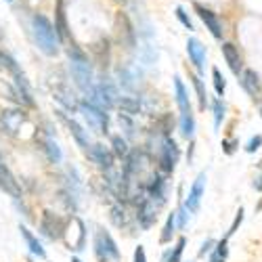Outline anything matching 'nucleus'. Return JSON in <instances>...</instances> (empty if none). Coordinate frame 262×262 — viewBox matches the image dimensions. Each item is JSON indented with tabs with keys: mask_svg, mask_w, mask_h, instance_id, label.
<instances>
[{
	"mask_svg": "<svg viewBox=\"0 0 262 262\" xmlns=\"http://www.w3.org/2000/svg\"><path fill=\"white\" fill-rule=\"evenodd\" d=\"M32 32H34V40H36L38 49L45 55L55 57L59 53V40L61 38L57 34V28L45 15H34L32 17Z\"/></svg>",
	"mask_w": 262,
	"mask_h": 262,
	"instance_id": "obj_1",
	"label": "nucleus"
},
{
	"mask_svg": "<svg viewBox=\"0 0 262 262\" xmlns=\"http://www.w3.org/2000/svg\"><path fill=\"white\" fill-rule=\"evenodd\" d=\"M68 57H70V72L74 76V82L80 91L84 93H91L95 89V78H93V68H91V61L86 57L78 47L68 49Z\"/></svg>",
	"mask_w": 262,
	"mask_h": 262,
	"instance_id": "obj_2",
	"label": "nucleus"
},
{
	"mask_svg": "<svg viewBox=\"0 0 262 262\" xmlns=\"http://www.w3.org/2000/svg\"><path fill=\"white\" fill-rule=\"evenodd\" d=\"M80 114L84 116L86 124H89L95 133H107L109 116L105 114V109L93 105L91 101H84V103H80Z\"/></svg>",
	"mask_w": 262,
	"mask_h": 262,
	"instance_id": "obj_3",
	"label": "nucleus"
},
{
	"mask_svg": "<svg viewBox=\"0 0 262 262\" xmlns=\"http://www.w3.org/2000/svg\"><path fill=\"white\" fill-rule=\"evenodd\" d=\"M40 231L45 233L49 239H61L65 235V223L61 218H57L51 212H45L42 216V223H40Z\"/></svg>",
	"mask_w": 262,
	"mask_h": 262,
	"instance_id": "obj_4",
	"label": "nucleus"
},
{
	"mask_svg": "<svg viewBox=\"0 0 262 262\" xmlns=\"http://www.w3.org/2000/svg\"><path fill=\"white\" fill-rule=\"evenodd\" d=\"M206 172H202L198 179H195V183L191 185L189 189V195H187V202L185 206L189 208V212H198L200 210V204H202V198H204V191H206Z\"/></svg>",
	"mask_w": 262,
	"mask_h": 262,
	"instance_id": "obj_5",
	"label": "nucleus"
},
{
	"mask_svg": "<svg viewBox=\"0 0 262 262\" xmlns=\"http://www.w3.org/2000/svg\"><path fill=\"white\" fill-rule=\"evenodd\" d=\"M179 160V147L170 137L164 139V147H162V154H160V166L164 172H172L174 166H177Z\"/></svg>",
	"mask_w": 262,
	"mask_h": 262,
	"instance_id": "obj_6",
	"label": "nucleus"
},
{
	"mask_svg": "<svg viewBox=\"0 0 262 262\" xmlns=\"http://www.w3.org/2000/svg\"><path fill=\"white\" fill-rule=\"evenodd\" d=\"M97 254L101 256V258H112V260H118L120 258V250H118V246H116V242H114V237L109 235L107 231H101L99 235H97Z\"/></svg>",
	"mask_w": 262,
	"mask_h": 262,
	"instance_id": "obj_7",
	"label": "nucleus"
},
{
	"mask_svg": "<svg viewBox=\"0 0 262 262\" xmlns=\"http://www.w3.org/2000/svg\"><path fill=\"white\" fill-rule=\"evenodd\" d=\"M195 11H198L200 19L204 21V26L210 30V34H212L214 38L221 40V38H223V24H221V19H218V15L212 13L210 9L202 7V5H195Z\"/></svg>",
	"mask_w": 262,
	"mask_h": 262,
	"instance_id": "obj_8",
	"label": "nucleus"
},
{
	"mask_svg": "<svg viewBox=\"0 0 262 262\" xmlns=\"http://www.w3.org/2000/svg\"><path fill=\"white\" fill-rule=\"evenodd\" d=\"M24 122H26V114L21 109H7V112L0 114V124H3V130H7L9 135H17V130Z\"/></svg>",
	"mask_w": 262,
	"mask_h": 262,
	"instance_id": "obj_9",
	"label": "nucleus"
},
{
	"mask_svg": "<svg viewBox=\"0 0 262 262\" xmlns=\"http://www.w3.org/2000/svg\"><path fill=\"white\" fill-rule=\"evenodd\" d=\"M89 156H91V160H93L99 168H103V170H112V168H114V154L109 151V147H105V145H101V143L91 145Z\"/></svg>",
	"mask_w": 262,
	"mask_h": 262,
	"instance_id": "obj_10",
	"label": "nucleus"
},
{
	"mask_svg": "<svg viewBox=\"0 0 262 262\" xmlns=\"http://www.w3.org/2000/svg\"><path fill=\"white\" fill-rule=\"evenodd\" d=\"M187 55H189L191 63L195 65V70L202 74L204 72V63H206V47L198 38H189L187 40Z\"/></svg>",
	"mask_w": 262,
	"mask_h": 262,
	"instance_id": "obj_11",
	"label": "nucleus"
},
{
	"mask_svg": "<svg viewBox=\"0 0 262 262\" xmlns=\"http://www.w3.org/2000/svg\"><path fill=\"white\" fill-rule=\"evenodd\" d=\"M0 189L5 193H9L13 200H21V187H19L17 179L13 177V172L5 164L0 166Z\"/></svg>",
	"mask_w": 262,
	"mask_h": 262,
	"instance_id": "obj_12",
	"label": "nucleus"
},
{
	"mask_svg": "<svg viewBox=\"0 0 262 262\" xmlns=\"http://www.w3.org/2000/svg\"><path fill=\"white\" fill-rule=\"evenodd\" d=\"M116 74H118V84L122 86V89L135 91V86H137L141 74H137V70L133 68V65H120Z\"/></svg>",
	"mask_w": 262,
	"mask_h": 262,
	"instance_id": "obj_13",
	"label": "nucleus"
},
{
	"mask_svg": "<svg viewBox=\"0 0 262 262\" xmlns=\"http://www.w3.org/2000/svg\"><path fill=\"white\" fill-rule=\"evenodd\" d=\"M221 49H223V57H225V61L229 63L231 72L239 76V72H244V70H242L244 63H242V55H239V49H237L235 45H231V42H225Z\"/></svg>",
	"mask_w": 262,
	"mask_h": 262,
	"instance_id": "obj_14",
	"label": "nucleus"
},
{
	"mask_svg": "<svg viewBox=\"0 0 262 262\" xmlns=\"http://www.w3.org/2000/svg\"><path fill=\"white\" fill-rule=\"evenodd\" d=\"M242 86L244 91L250 95V97H258L260 91H262V82H260V76L254 72V70H244L242 72Z\"/></svg>",
	"mask_w": 262,
	"mask_h": 262,
	"instance_id": "obj_15",
	"label": "nucleus"
},
{
	"mask_svg": "<svg viewBox=\"0 0 262 262\" xmlns=\"http://www.w3.org/2000/svg\"><path fill=\"white\" fill-rule=\"evenodd\" d=\"M156 218H158V214H156V204H154V200H145L141 206H139V223L145 227V229H149L151 225L156 223Z\"/></svg>",
	"mask_w": 262,
	"mask_h": 262,
	"instance_id": "obj_16",
	"label": "nucleus"
},
{
	"mask_svg": "<svg viewBox=\"0 0 262 262\" xmlns=\"http://www.w3.org/2000/svg\"><path fill=\"white\" fill-rule=\"evenodd\" d=\"M174 91H177V103H179V109L181 114H189L191 112V103H189V95H187V89L183 80L177 76L174 78Z\"/></svg>",
	"mask_w": 262,
	"mask_h": 262,
	"instance_id": "obj_17",
	"label": "nucleus"
},
{
	"mask_svg": "<svg viewBox=\"0 0 262 262\" xmlns=\"http://www.w3.org/2000/svg\"><path fill=\"white\" fill-rule=\"evenodd\" d=\"M19 231H21V235H24L26 244H28V248H30V252H32L34 256H38V258H47V252H45V248H42V244H40L38 239L32 235V231H30L28 227H19Z\"/></svg>",
	"mask_w": 262,
	"mask_h": 262,
	"instance_id": "obj_18",
	"label": "nucleus"
},
{
	"mask_svg": "<svg viewBox=\"0 0 262 262\" xmlns=\"http://www.w3.org/2000/svg\"><path fill=\"white\" fill-rule=\"evenodd\" d=\"M55 28H57V34L59 38H68L70 36V28H68V17H65V9H63V3L57 5V11H55Z\"/></svg>",
	"mask_w": 262,
	"mask_h": 262,
	"instance_id": "obj_19",
	"label": "nucleus"
},
{
	"mask_svg": "<svg viewBox=\"0 0 262 262\" xmlns=\"http://www.w3.org/2000/svg\"><path fill=\"white\" fill-rule=\"evenodd\" d=\"M68 126H70V130H72L76 143H78L82 149H89V147H91V137H89V133H84V128H82L78 122H74V120H68Z\"/></svg>",
	"mask_w": 262,
	"mask_h": 262,
	"instance_id": "obj_20",
	"label": "nucleus"
},
{
	"mask_svg": "<svg viewBox=\"0 0 262 262\" xmlns=\"http://www.w3.org/2000/svg\"><path fill=\"white\" fill-rule=\"evenodd\" d=\"M118 105L122 109V114H126V116H137L141 112V103L137 97H120Z\"/></svg>",
	"mask_w": 262,
	"mask_h": 262,
	"instance_id": "obj_21",
	"label": "nucleus"
},
{
	"mask_svg": "<svg viewBox=\"0 0 262 262\" xmlns=\"http://www.w3.org/2000/svg\"><path fill=\"white\" fill-rule=\"evenodd\" d=\"M97 89L103 93V97H105L109 103H112V105H116V103H118V99H120V97H118V89H116V84H114L112 80H107V78H105V80H101Z\"/></svg>",
	"mask_w": 262,
	"mask_h": 262,
	"instance_id": "obj_22",
	"label": "nucleus"
},
{
	"mask_svg": "<svg viewBox=\"0 0 262 262\" xmlns=\"http://www.w3.org/2000/svg\"><path fill=\"white\" fill-rule=\"evenodd\" d=\"M15 76H17L15 84H17L19 101H24L26 105H34V99H32V93H30V86H28V82L24 80V76H19V74H15Z\"/></svg>",
	"mask_w": 262,
	"mask_h": 262,
	"instance_id": "obj_23",
	"label": "nucleus"
},
{
	"mask_svg": "<svg viewBox=\"0 0 262 262\" xmlns=\"http://www.w3.org/2000/svg\"><path fill=\"white\" fill-rule=\"evenodd\" d=\"M181 135L185 139H193V135H195V118L191 112L181 114Z\"/></svg>",
	"mask_w": 262,
	"mask_h": 262,
	"instance_id": "obj_24",
	"label": "nucleus"
},
{
	"mask_svg": "<svg viewBox=\"0 0 262 262\" xmlns=\"http://www.w3.org/2000/svg\"><path fill=\"white\" fill-rule=\"evenodd\" d=\"M177 212H172V214H168V221H166V225H164V231H162V244H168V242H172V237H174V229H177Z\"/></svg>",
	"mask_w": 262,
	"mask_h": 262,
	"instance_id": "obj_25",
	"label": "nucleus"
},
{
	"mask_svg": "<svg viewBox=\"0 0 262 262\" xmlns=\"http://www.w3.org/2000/svg\"><path fill=\"white\" fill-rule=\"evenodd\" d=\"M191 80H193L195 93H198V99H200V109H206V105H208V95H206V89H204L200 76H191Z\"/></svg>",
	"mask_w": 262,
	"mask_h": 262,
	"instance_id": "obj_26",
	"label": "nucleus"
},
{
	"mask_svg": "<svg viewBox=\"0 0 262 262\" xmlns=\"http://www.w3.org/2000/svg\"><path fill=\"white\" fill-rule=\"evenodd\" d=\"M212 78H214V91H216V95H218V97H225L227 82H225L221 70H216V68H214V70H212Z\"/></svg>",
	"mask_w": 262,
	"mask_h": 262,
	"instance_id": "obj_27",
	"label": "nucleus"
},
{
	"mask_svg": "<svg viewBox=\"0 0 262 262\" xmlns=\"http://www.w3.org/2000/svg\"><path fill=\"white\" fill-rule=\"evenodd\" d=\"M47 151H49V158H51V162H55V164H59L61 162V149H59V145H57V141L55 139H47Z\"/></svg>",
	"mask_w": 262,
	"mask_h": 262,
	"instance_id": "obj_28",
	"label": "nucleus"
},
{
	"mask_svg": "<svg viewBox=\"0 0 262 262\" xmlns=\"http://www.w3.org/2000/svg\"><path fill=\"white\" fill-rule=\"evenodd\" d=\"M57 99H59L65 107H68V109H72V112H74V109H80V103H76L74 95H70L68 91H57Z\"/></svg>",
	"mask_w": 262,
	"mask_h": 262,
	"instance_id": "obj_29",
	"label": "nucleus"
},
{
	"mask_svg": "<svg viewBox=\"0 0 262 262\" xmlns=\"http://www.w3.org/2000/svg\"><path fill=\"white\" fill-rule=\"evenodd\" d=\"M112 147H114V154L118 158H126L128 156V143L122 137H114L112 139Z\"/></svg>",
	"mask_w": 262,
	"mask_h": 262,
	"instance_id": "obj_30",
	"label": "nucleus"
},
{
	"mask_svg": "<svg viewBox=\"0 0 262 262\" xmlns=\"http://www.w3.org/2000/svg\"><path fill=\"white\" fill-rule=\"evenodd\" d=\"M225 112H227L225 103H223L221 99H216V101H214V126H216V128L221 126V122L225 120Z\"/></svg>",
	"mask_w": 262,
	"mask_h": 262,
	"instance_id": "obj_31",
	"label": "nucleus"
},
{
	"mask_svg": "<svg viewBox=\"0 0 262 262\" xmlns=\"http://www.w3.org/2000/svg\"><path fill=\"white\" fill-rule=\"evenodd\" d=\"M185 246H187V239L185 237H179V242H177V246H174V252L170 254L168 262H181V256L185 252Z\"/></svg>",
	"mask_w": 262,
	"mask_h": 262,
	"instance_id": "obj_32",
	"label": "nucleus"
},
{
	"mask_svg": "<svg viewBox=\"0 0 262 262\" xmlns=\"http://www.w3.org/2000/svg\"><path fill=\"white\" fill-rule=\"evenodd\" d=\"M177 17H179V21H181V24L191 32L193 30V24H191V19H189V15L185 13V9L183 7H177Z\"/></svg>",
	"mask_w": 262,
	"mask_h": 262,
	"instance_id": "obj_33",
	"label": "nucleus"
},
{
	"mask_svg": "<svg viewBox=\"0 0 262 262\" xmlns=\"http://www.w3.org/2000/svg\"><path fill=\"white\" fill-rule=\"evenodd\" d=\"M242 221H244V210L239 208V212H237V216H235V221H233V225H231V229H229V233H227V239H229L231 235L237 233V229H239V225H242Z\"/></svg>",
	"mask_w": 262,
	"mask_h": 262,
	"instance_id": "obj_34",
	"label": "nucleus"
},
{
	"mask_svg": "<svg viewBox=\"0 0 262 262\" xmlns=\"http://www.w3.org/2000/svg\"><path fill=\"white\" fill-rule=\"evenodd\" d=\"M260 147H262V135L252 137V139H250V143L246 145V151H248V154H254V151H258Z\"/></svg>",
	"mask_w": 262,
	"mask_h": 262,
	"instance_id": "obj_35",
	"label": "nucleus"
},
{
	"mask_svg": "<svg viewBox=\"0 0 262 262\" xmlns=\"http://www.w3.org/2000/svg\"><path fill=\"white\" fill-rule=\"evenodd\" d=\"M187 214H189V208H187V206H183V208L177 212V223H179V227H185V225H187Z\"/></svg>",
	"mask_w": 262,
	"mask_h": 262,
	"instance_id": "obj_36",
	"label": "nucleus"
},
{
	"mask_svg": "<svg viewBox=\"0 0 262 262\" xmlns=\"http://www.w3.org/2000/svg\"><path fill=\"white\" fill-rule=\"evenodd\" d=\"M214 246H216L214 239H206V242L202 244V248H200V256H206V254H208V252H210Z\"/></svg>",
	"mask_w": 262,
	"mask_h": 262,
	"instance_id": "obj_37",
	"label": "nucleus"
},
{
	"mask_svg": "<svg viewBox=\"0 0 262 262\" xmlns=\"http://www.w3.org/2000/svg\"><path fill=\"white\" fill-rule=\"evenodd\" d=\"M135 262H147V254H145V248L143 246H139L135 250Z\"/></svg>",
	"mask_w": 262,
	"mask_h": 262,
	"instance_id": "obj_38",
	"label": "nucleus"
},
{
	"mask_svg": "<svg viewBox=\"0 0 262 262\" xmlns=\"http://www.w3.org/2000/svg\"><path fill=\"white\" fill-rule=\"evenodd\" d=\"M216 254L227 258V237L223 239V242H218V244H216Z\"/></svg>",
	"mask_w": 262,
	"mask_h": 262,
	"instance_id": "obj_39",
	"label": "nucleus"
},
{
	"mask_svg": "<svg viewBox=\"0 0 262 262\" xmlns=\"http://www.w3.org/2000/svg\"><path fill=\"white\" fill-rule=\"evenodd\" d=\"M254 187H256V191H262V177H258V179H256Z\"/></svg>",
	"mask_w": 262,
	"mask_h": 262,
	"instance_id": "obj_40",
	"label": "nucleus"
},
{
	"mask_svg": "<svg viewBox=\"0 0 262 262\" xmlns=\"http://www.w3.org/2000/svg\"><path fill=\"white\" fill-rule=\"evenodd\" d=\"M210 262H225V256H218V254H214Z\"/></svg>",
	"mask_w": 262,
	"mask_h": 262,
	"instance_id": "obj_41",
	"label": "nucleus"
},
{
	"mask_svg": "<svg viewBox=\"0 0 262 262\" xmlns=\"http://www.w3.org/2000/svg\"><path fill=\"white\" fill-rule=\"evenodd\" d=\"M5 164V160H3V154H0V166H3Z\"/></svg>",
	"mask_w": 262,
	"mask_h": 262,
	"instance_id": "obj_42",
	"label": "nucleus"
},
{
	"mask_svg": "<svg viewBox=\"0 0 262 262\" xmlns=\"http://www.w3.org/2000/svg\"><path fill=\"white\" fill-rule=\"evenodd\" d=\"M72 262H82V260L80 258H72Z\"/></svg>",
	"mask_w": 262,
	"mask_h": 262,
	"instance_id": "obj_43",
	"label": "nucleus"
},
{
	"mask_svg": "<svg viewBox=\"0 0 262 262\" xmlns=\"http://www.w3.org/2000/svg\"><path fill=\"white\" fill-rule=\"evenodd\" d=\"M7 3H13V0H7Z\"/></svg>",
	"mask_w": 262,
	"mask_h": 262,
	"instance_id": "obj_44",
	"label": "nucleus"
},
{
	"mask_svg": "<svg viewBox=\"0 0 262 262\" xmlns=\"http://www.w3.org/2000/svg\"><path fill=\"white\" fill-rule=\"evenodd\" d=\"M260 114H262V107H260Z\"/></svg>",
	"mask_w": 262,
	"mask_h": 262,
	"instance_id": "obj_45",
	"label": "nucleus"
},
{
	"mask_svg": "<svg viewBox=\"0 0 262 262\" xmlns=\"http://www.w3.org/2000/svg\"><path fill=\"white\" fill-rule=\"evenodd\" d=\"M0 61H3V59H0Z\"/></svg>",
	"mask_w": 262,
	"mask_h": 262,
	"instance_id": "obj_46",
	"label": "nucleus"
}]
</instances>
